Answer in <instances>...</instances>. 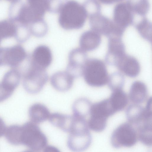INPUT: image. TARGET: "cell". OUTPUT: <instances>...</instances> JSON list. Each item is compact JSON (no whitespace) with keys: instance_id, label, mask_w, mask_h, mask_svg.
Listing matches in <instances>:
<instances>
[{"instance_id":"obj_1","label":"cell","mask_w":152,"mask_h":152,"mask_svg":"<svg viewBox=\"0 0 152 152\" xmlns=\"http://www.w3.org/2000/svg\"><path fill=\"white\" fill-rule=\"evenodd\" d=\"M58 22L63 29H79L84 26L88 17L83 5L74 0L63 4L59 12Z\"/></svg>"},{"instance_id":"obj_2","label":"cell","mask_w":152,"mask_h":152,"mask_svg":"<svg viewBox=\"0 0 152 152\" xmlns=\"http://www.w3.org/2000/svg\"><path fill=\"white\" fill-rule=\"evenodd\" d=\"M27 60L26 65L21 75L23 86L27 92L35 94L42 89L48 80V75L45 69L33 64L29 56Z\"/></svg>"},{"instance_id":"obj_3","label":"cell","mask_w":152,"mask_h":152,"mask_svg":"<svg viewBox=\"0 0 152 152\" xmlns=\"http://www.w3.org/2000/svg\"><path fill=\"white\" fill-rule=\"evenodd\" d=\"M20 143L32 151H39L47 146L48 139L37 124L28 121L21 126Z\"/></svg>"},{"instance_id":"obj_4","label":"cell","mask_w":152,"mask_h":152,"mask_svg":"<svg viewBox=\"0 0 152 152\" xmlns=\"http://www.w3.org/2000/svg\"><path fill=\"white\" fill-rule=\"evenodd\" d=\"M83 75L89 86L100 87L107 83L109 76L106 66L102 60L88 59L85 65Z\"/></svg>"},{"instance_id":"obj_5","label":"cell","mask_w":152,"mask_h":152,"mask_svg":"<svg viewBox=\"0 0 152 152\" xmlns=\"http://www.w3.org/2000/svg\"><path fill=\"white\" fill-rule=\"evenodd\" d=\"M69 133L67 145L70 150L74 152H81L89 147L92 137L87 122H77Z\"/></svg>"},{"instance_id":"obj_6","label":"cell","mask_w":152,"mask_h":152,"mask_svg":"<svg viewBox=\"0 0 152 152\" xmlns=\"http://www.w3.org/2000/svg\"><path fill=\"white\" fill-rule=\"evenodd\" d=\"M115 113L109 99H104L92 104L88 123L95 128H104L106 126L107 118Z\"/></svg>"},{"instance_id":"obj_7","label":"cell","mask_w":152,"mask_h":152,"mask_svg":"<svg viewBox=\"0 0 152 152\" xmlns=\"http://www.w3.org/2000/svg\"><path fill=\"white\" fill-rule=\"evenodd\" d=\"M138 139L137 130L130 123H124L118 126L113 132L111 142L112 146L118 148L134 145Z\"/></svg>"},{"instance_id":"obj_8","label":"cell","mask_w":152,"mask_h":152,"mask_svg":"<svg viewBox=\"0 0 152 152\" xmlns=\"http://www.w3.org/2000/svg\"><path fill=\"white\" fill-rule=\"evenodd\" d=\"M0 53L2 66L12 68L18 67L28 56L25 50L20 45L0 48Z\"/></svg>"},{"instance_id":"obj_9","label":"cell","mask_w":152,"mask_h":152,"mask_svg":"<svg viewBox=\"0 0 152 152\" xmlns=\"http://www.w3.org/2000/svg\"><path fill=\"white\" fill-rule=\"evenodd\" d=\"M86 51L81 48L72 49L68 56V63L66 71L74 78L83 75L86 62L88 60Z\"/></svg>"},{"instance_id":"obj_10","label":"cell","mask_w":152,"mask_h":152,"mask_svg":"<svg viewBox=\"0 0 152 152\" xmlns=\"http://www.w3.org/2000/svg\"><path fill=\"white\" fill-rule=\"evenodd\" d=\"M108 38V50L105 56V61L108 64L116 66L126 54L125 46L121 38Z\"/></svg>"},{"instance_id":"obj_11","label":"cell","mask_w":152,"mask_h":152,"mask_svg":"<svg viewBox=\"0 0 152 152\" xmlns=\"http://www.w3.org/2000/svg\"><path fill=\"white\" fill-rule=\"evenodd\" d=\"M113 17L114 23L125 30L134 22V14L126 3H120L115 6Z\"/></svg>"},{"instance_id":"obj_12","label":"cell","mask_w":152,"mask_h":152,"mask_svg":"<svg viewBox=\"0 0 152 152\" xmlns=\"http://www.w3.org/2000/svg\"><path fill=\"white\" fill-rule=\"evenodd\" d=\"M89 23L92 30L107 37L111 32L115 25L113 20L102 15L96 14L89 17Z\"/></svg>"},{"instance_id":"obj_13","label":"cell","mask_w":152,"mask_h":152,"mask_svg":"<svg viewBox=\"0 0 152 152\" xmlns=\"http://www.w3.org/2000/svg\"><path fill=\"white\" fill-rule=\"evenodd\" d=\"M29 57L33 64L44 69L50 65L52 60L50 49L48 47L43 45L37 47Z\"/></svg>"},{"instance_id":"obj_14","label":"cell","mask_w":152,"mask_h":152,"mask_svg":"<svg viewBox=\"0 0 152 152\" xmlns=\"http://www.w3.org/2000/svg\"><path fill=\"white\" fill-rule=\"evenodd\" d=\"M116 67L125 75L131 77L138 76L140 70V65L137 60L127 54L120 60Z\"/></svg>"},{"instance_id":"obj_15","label":"cell","mask_w":152,"mask_h":152,"mask_svg":"<svg viewBox=\"0 0 152 152\" xmlns=\"http://www.w3.org/2000/svg\"><path fill=\"white\" fill-rule=\"evenodd\" d=\"M74 79L66 71H58L51 76L50 82L52 86L56 90L65 92L71 88Z\"/></svg>"},{"instance_id":"obj_16","label":"cell","mask_w":152,"mask_h":152,"mask_svg":"<svg viewBox=\"0 0 152 152\" xmlns=\"http://www.w3.org/2000/svg\"><path fill=\"white\" fill-rule=\"evenodd\" d=\"M101 37L100 34L92 30L83 32L79 40V45L81 49L91 51L97 48L100 45Z\"/></svg>"},{"instance_id":"obj_17","label":"cell","mask_w":152,"mask_h":152,"mask_svg":"<svg viewBox=\"0 0 152 152\" xmlns=\"http://www.w3.org/2000/svg\"><path fill=\"white\" fill-rule=\"evenodd\" d=\"M126 112V117L128 121L130 123L136 127L146 120L152 119L151 118L146 117L145 108L137 104L130 105Z\"/></svg>"},{"instance_id":"obj_18","label":"cell","mask_w":152,"mask_h":152,"mask_svg":"<svg viewBox=\"0 0 152 152\" xmlns=\"http://www.w3.org/2000/svg\"><path fill=\"white\" fill-rule=\"evenodd\" d=\"M148 94L146 86L143 82L136 81L131 86L129 96L130 100L136 104L144 102L146 99Z\"/></svg>"},{"instance_id":"obj_19","label":"cell","mask_w":152,"mask_h":152,"mask_svg":"<svg viewBox=\"0 0 152 152\" xmlns=\"http://www.w3.org/2000/svg\"><path fill=\"white\" fill-rule=\"evenodd\" d=\"M28 115L31 121L37 124L48 119L50 114L45 105L40 103H36L30 107Z\"/></svg>"},{"instance_id":"obj_20","label":"cell","mask_w":152,"mask_h":152,"mask_svg":"<svg viewBox=\"0 0 152 152\" xmlns=\"http://www.w3.org/2000/svg\"><path fill=\"white\" fill-rule=\"evenodd\" d=\"M74 117L58 113L50 114L49 118L50 123L54 126L65 132L69 133L72 125Z\"/></svg>"},{"instance_id":"obj_21","label":"cell","mask_w":152,"mask_h":152,"mask_svg":"<svg viewBox=\"0 0 152 152\" xmlns=\"http://www.w3.org/2000/svg\"><path fill=\"white\" fill-rule=\"evenodd\" d=\"M21 77L20 71L12 68L5 73L0 82L5 89L13 93L19 85Z\"/></svg>"},{"instance_id":"obj_22","label":"cell","mask_w":152,"mask_h":152,"mask_svg":"<svg viewBox=\"0 0 152 152\" xmlns=\"http://www.w3.org/2000/svg\"><path fill=\"white\" fill-rule=\"evenodd\" d=\"M113 91L109 99L110 103L116 112L122 111L128 104L127 95L122 89Z\"/></svg>"},{"instance_id":"obj_23","label":"cell","mask_w":152,"mask_h":152,"mask_svg":"<svg viewBox=\"0 0 152 152\" xmlns=\"http://www.w3.org/2000/svg\"><path fill=\"white\" fill-rule=\"evenodd\" d=\"M91 102L88 99L81 98L76 100L72 107L74 115L85 118L90 114Z\"/></svg>"},{"instance_id":"obj_24","label":"cell","mask_w":152,"mask_h":152,"mask_svg":"<svg viewBox=\"0 0 152 152\" xmlns=\"http://www.w3.org/2000/svg\"><path fill=\"white\" fill-rule=\"evenodd\" d=\"M126 3L134 14L140 17H145L149 10L148 0H127Z\"/></svg>"},{"instance_id":"obj_25","label":"cell","mask_w":152,"mask_h":152,"mask_svg":"<svg viewBox=\"0 0 152 152\" xmlns=\"http://www.w3.org/2000/svg\"><path fill=\"white\" fill-rule=\"evenodd\" d=\"M136 128L138 139L144 145L149 147L151 146L152 123H144Z\"/></svg>"},{"instance_id":"obj_26","label":"cell","mask_w":152,"mask_h":152,"mask_svg":"<svg viewBox=\"0 0 152 152\" xmlns=\"http://www.w3.org/2000/svg\"><path fill=\"white\" fill-rule=\"evenodd\" d=\"M137 31L144 39L149 42L152 41L151 23L145 17L134 24Z\"/></svg>"},{"instance_id":"obj_27","label":"cell","mask_w":152,"mask_h":152,"mask_svg":"<svg viewBox=\"0 0 152 152\" xmlns=\"http://www.w3.org/2000/svg\"><path fill=\"white\" fill-rule=\"evenodd\" d=\"M20 129L21 126L17 124L10 125L6 128L5 137L9 143L15 145H20Z\"/></svg>"},{"instance_id":"obj_28","label":"cell","mask_w":152,"mask_h":152,"mask_svg":"<svg viewBox=\"0 0 152 152\" xmlns=\"http://www.w3.org/2000/svg\"><path fill=\"white\" fill-rule=\"evenodd\" d=\"M107 83L109 88L113 91L122 89L125 83V78L120 72H114L109 76Z\"/></svg>"},{"instance_id":"obj_29","label":"cell","mask_w":152,"mask_h":152,"mask_svg":"<svg viewBox=\"0 0 152 152\" xmlns=\"http://www.w3.org/2000/svg\"><path fill=\"white\" fill-rule=\"evenodd\" d=\"M29 27L31 34L37 37L44 36L48 31L47 25L43 19L31 24Z\"/></svg>"},{"instance_id":"obj_30","label":"cell","mask_w":152,"mask_h":152,"mask_svg":"<svg viewBox=\"0 0 152 152\" xmlns=\"http://www.w3.org/2000/svg\"><path fill=\"white\" fill-rule=\"evenodd\" d=\"M26 3L42 17L48 11V0H27Z\"/></svg>"},{"instance_id":"obj_31","label":"cell","mask_w":152,"mask_h":152,"mask_svg":"<svg viewBox=\"0 0 152 152\" xmlns=\"http://www.w3.org/2000/svg\"><path fill=\"white\" fill-rule=\"evenodd\" d=\"M88 17L101 13V6L97 0H86L83 5Z\"/></svg>"},{"instance_id":"obj_32","label":"cell","mask_w":152,"mask_h":152,"mask_svg":"<svg viewBox=\"0 0 152 152\" xmlns=\"http://www.w3.org/2000/svg\"><path fill=\"white\" fill-rule=\"evenodd\" d=\"M48 11L53 13L59 12L63 4L61 0H48Z\"/></svg>"},{"instance_id":"obj_33","label":"cell","mask_w":152,"mask_h":152,"mask_svg":"<svg viewBox=\"0 0 152 152\" xmlns=\"http://www.w3.org/2000/svg\"><path fill=\"white\" fill-rule=\"evenodd\" d=\"M12 94L5 89L0 82V102L8 99Z\"/></svg>"},{"instance_id":"obj_34","label":"cell","mask_w":152,"mask_h":152,"mask_svg":"<svg viewBox=\"0 0 152 152\" xmlns=\"http://www.w3.org/2000/svg\"><path fill=\"white\" fill-rule=\"evenodd\" d=\"M6 129V125L4 121L0 117V137L5 134Z\"/></svg>"},{"instance_id":"obj_35","label":"cell","mask_w":152,"mask_h":152,"mask_svg":"<svg viewBox=\"0 0 152 152\" xmlns=\"http://www.w3.org/2000/svg\"><path fill=\"white\" fill-rule=\"evenodd\" d=\"M101 3L107 4H113L115 2L121 1L123 0H99Z\"/></svg>"},{"instance_id":"obj_36","label":"cell","mask_w":152,"mask_h":152,"mask_svg":"<svg viewBox=\"0 0 152 152\" xmlns=\"http://www.w3.org/2000/svg\"><path fill=\"white\" fill-rule=\"evenodd\" d=\"M44 150H45L44 151H58V149L55 147L52 146H48L47 145Z\"/></svg>"},{"instance_id":"obj_37","label":"cell","mask_w":152,"mask_h":152,"mask_svg":"<svg viewBox=\"0 0 152 152\" xmlns=\"http://www.w3.org/2000/svg\"><path fill=\"white\" fill-rule=\"evenodd\" d=\"M3 39V37L2 25L1 21H0V44Z\"/></svg>"},{"instance_id":"obj_38","label":"cell","mask_w":152,"mask_h":152,"mask_svg":"<svg viewBox=\"0 0 152 152\" xmlns=\"http://www.w3.org/2000/svg\"><path fill=\"white\" fill-rule=\"evenodd\" d=\"M7 1H9L10 2L12 3H13L16 2L18 1H20V0H6Z\"/></svg>"},{"instance_id":"obj_39","label":"cell","mask_w":152,"mask_h":152,"mask_svg":"<svg viewBox=\"0 0 152 152\" xmlns=\"http://www.w3.org/2000/svg\"></svg>"}]
</instances>
